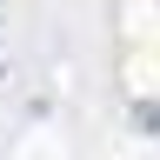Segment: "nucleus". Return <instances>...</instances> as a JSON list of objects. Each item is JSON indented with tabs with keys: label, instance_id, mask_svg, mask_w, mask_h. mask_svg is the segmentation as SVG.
<instances>
[]
</instances>
